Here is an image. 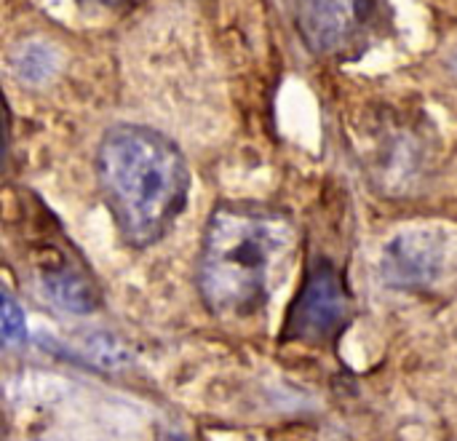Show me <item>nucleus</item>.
<instances>
[{
    "label": "nucleus",
    "mask_w": 457,
    "mask_h": 441,
    "mask_svg": "<svg viewBox=\"0 0 457 441\" xmlns=\"http://www.w3.org/2000/svg\"><path fill=\"white\" fill-rule=\"evenodd\" d=\"M40 287L46 297L67 313H91L99 305V292L86 273L70 265L46 268L40 273Z\"/></svg>",
    "instance_id": "6"
},
{
    "label": "nucleus",
    "mask_w": 457,
    "mask_h": 441,
    "mask_svg": "<svg viewBox=\"0 0 457 441\" xmlns=\"http://www.w3.org/2000/svg\"><path fill=\"white\" fill-rule=\"evenodd\" d=\"M442 246L431 233H404L399 236L383 257V270L388 281L402 287L428 284L439 276Z\"/></svg>",
    "instance_id": "5"
},
{
    "label": "nucleus",
    "mask_w": 457,
    "mask_h": 441,
    "mask_svg": "<svg viewBox=\"0 0 457 441\" xmlns=\"http://www.w3.org/2000/svg\"><path fill=\"white\" fill-rule=\"evenodd\" d=\"M96 177L107 209L131 246L161 241L182 214L190 169L182 150L139 123L112 126L96 150Z\"/></svg>",
    "instance_id": "1"
},
{
    "label": "nucleus",
    "mask_w": 457,
    "mask_h": 441,
    "mask_svg": "<svg viewBox=\"0 0 457 441\" xmlns=\"http://www.w3.org/2000/svg\"><path fill=\"white\" fill-rule=\"evenodd\" d=\"M11 67H13L16 78L37 86V83H46L59 70V54L48 43H37V40L35 43H24L13 54Z\"/></svg>",
    "instance_id": "7"
},
{
    "label": "nucleus",
    "mask_w": 457,
    "mask_h": 441,
    "mask_svg": "<svg viewBox=\"0 0 457 441\" xmlns=\"http://www.w3.org/2000/svg\"><path fill=\"white\" fill-rule=\"evenodd\" d=\"M295 249L292 222L257 204H222L209 217L198 289L217 316L246 319L262 311Z\"/></svg>",
    "instance_id": "2"
},
{
    "label": "nucleus",
    "mask_w": 457,
    "mask_h": 441,
    "mask_svg": "<svg viewBox=\"0 0 457 441\" xmlns=\"http://www.w3.org/2000/svg\"><path fill=\"white\" fill-rule=\"evenodd\" d=\"M388 0H295V24L316 56L356 59L388 27Z\"/></svg>",
    "instance_id": "3"
},
{
    "label": "nucleus",
    "mask_w": 457,
    "mask_h": 441,
    "mask_svg": "<svg viewBox=\"0 0 457 441\" xmlns=\"http://www.w3.org/2000/svg\"><path fill=\"white\" fill-rule=\"evenodd\" d=\"M348 316L345 289L329 262H321L311 270L303 292L297 295L289 319L287 335L303 343H321L329 340Z\"/></svg>",
    "instance_id": "4"
},
{
    "label": "nucleus",
    "mask_w": 457,
    "mask_h": 441,
    "mask_svg": "<svg viewBox=\"0 0 457 441\" xmlns=\"http://www.w3.org/2000/svg\"><path fill=\"white\" fill-rule=\"evenodd\" d=\"M27 340V316L19 300L0 284V345H24Z\"/></svg>",
    "instance_id": "8"
},
{
    "label": "nucleus",
    "mask_w": 457,
    "mask_h": 441,
    "mask_svg": "<svg viewBox=\"0 0 457 441\" xmlns=\"http://www.w3.org/2000/svg\"><path fill=\"white\" fill-rule=\"evenodd\" d=\"M94 3H99V5H118V3H123V0H94Z\"/></svg>",
    "instance_id": "9"
},
{
    "label": "nucleus",
    "mask_w": 457,
    "mask_h": 441,
    "mask_svg": "<svg viewBox=\"0 0 457 441\" xmlns=\"http://www.w3.org/2000/svg\"><path fill=\"white\" fill-rule=\"evenodd\" d=\"M163 441H185V439H182V437H166Z\"/></svg>",
    "instance_id": "10"
}]
</instances>
